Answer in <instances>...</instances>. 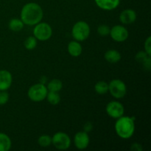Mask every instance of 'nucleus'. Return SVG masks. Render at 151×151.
<instances>
[{"label": "nucleus", "mask_w": 151, "mask_h": 151, "mask_svg": "<svg viewBox=\"0 0 151 151\" xmlns=\"http://www.w3.org/2000/svg\"><path fill=\"white\" fill-rule=\"evenodd\" d=\"M93 128V126H92V124L91 123V122H86V123L84 125V127H83V129H84V131H86V133H88L90 132V131L92 130Z\"/></svg>", "instance_id": "obj_28"}, {"label": "nucleus", "mask_w": 151, "mask_h": 151, "mask_svg": "<svg viewBox=\"0 0 151 151\" xmlns=\"http://www.w3.org/2000/svg\"><path fill=\"white\" fill-rule=\"evenodd\" d=\"M70 137L64 132H57L52 137V144L55 148L60 150H66L71 146Z\"/></svg>", "instance_id": "obj_7"}, {"label": "nucleus", "mask_w": 151, "mask_h": 151, "mask_svg": "<svg viewBox=\"0 0 151 151\" xmlns=\"http://www.w3.org/2000/svg\"><path fill=\"white\" fill-rule=\"evenodd\" d=\"M90 35V27L84 21H79L74 24L72 29V35L75 41H83Z\"/></svg>", "instance_id": "obj_3"}, {"label": "nucleus", "mask_w": 151, "mask_h": 151, "mask_svg": "<svg viewBox=\"0 0 151 151\" xmlns=\"http://www.w3.org/2000/svg\"><path fill=\"white\" fill-rule=\"evenodd\" d=\"M46 98L47 101L52 106H56L60 102V94H58V92H55V91H48Z\"/></svg>", "instance_id": "obj_20"}, {"label": "nucleus", "mask_w": 151, "mask_h": 151, "mask_svg": "<svg viewBox=\"0 0 151 151\" xmlns=\"http://www.w3.org/2000/svg\"><path fill=\"white\" fill-rule=\"evenodd\" d=\"M131 150L134 151H142V147L139 143H134L131 145Z\"/></svg>", "instance_id": "obj_27"}, {"label": "nucleus", "mask_w": 151, "mask_h": 151, "mask_svg": "<svg viewBox=\"0 0 151 151\" xmlns=\"http://www.w3.org/2000/svg\"><path fill=\"white\" fill-rule=\"evenodd\" d=\"M94 90L98 94H105L109 92V83L105 81H99L94 86Z\"/></svg>", "instance_id": "obj_21"}, {"label": "nucleus", "mask_w": 151, "mask_h": 151, "mask_svg": "<svg viewBox=\"0 0 151 151\" xmlns=\"http://www.w3.org/2000/svg\"><path fill=\"white\" fill-rule=\"evenodd\" d=\"M90 138L86 131H79L74 137V144L78 150H84L89 145Z\"/></svg>", "instance_id": "obj_10"}, {"label": "nucleus", "mask_w": 151, "mask_h": 151, "mask_svg": "<svg viewBox=\"0 0 151 151\" xmlns=\"http://www.w3.org/2000/svg\"><path fill=\"white\" fill-rule=\"evenodd\" d=\"M37 44H38V40L34 36H29L26 38L24 45L25 49L27 50H32L36 47Z\"/></svg>", "instance_id": "obj_22"}, {"label": "nucleus", "mask_w": 151, "mask_h": 151, "mask_svg": "<svg viewBox=\"0 0 151 151\" xmlns=\"http://www.w3.org/2000/svg\"><path fill=\"white\" fill-rule=\"evenodd\" d=\"M119 21L124 24H131L137 20V13L132 9H125L119 15Z\"/></svg>", "instance_id": "obj_12"}, {"label": "nucleus", "mask_w": 151, "mask_h": 151, "mask_svg": "<svg viewBox=\"0 0 151 151\" xmlns=\"http://www.w3.org/2000/svg\"><path fill=\"white\" fill-rule=\"evenodd\" d=\"M112 39L116 42H123L128 39L129 33L126 28L122 25H115L111 28L110 33Z\"/></svg>", "instance_id": "obj_9"}, {"label": "nucleus", "mask_w": 151, "mask_h": 151, "mask_svg": "<svg viewBox=\"0 0 151 151\" xmlns=\"http://www.w3.org/2000/svg\"><path fill=\"white\" fill-rule=\"evenodd\" d=\"M109 92L116 99H122L126 95L127 86L119 79H114L109 83Z\"/></svg>", "instance_id": "obj_6"}, {"label": "nucleus", "mask_w": 151, "mask_h": 151, "mask_svg": "<svg viewBox=\"0 0 151 151\" xmlns=\"http://www.w3.org/2000/svg\"><path fill=\"white\" fill-rule=\"evenodd\" d=\"M47 88L48 91L59 92L63 88V83L59 79H52L48 83Z\"/></svg>", "instance_id": "obj_18"}, {"label": "nucleus", "mask_w": 151, "mask_h": 151, "mask_svg": "<svg viewBox=\"0 0 151 151\" xmlns=\"http://www.w3.org/2000/svg\"><path fill=\"white\" fill-rule=\"evenodd\" d=\"M8 92L7 91H0V106H4L9 101Z\"/></svg>", "instance_id": "obj_25"}, {"label": "nucleus", "mask_w": 151, "mask_h": 151, "mask_svg": "<svg viewBox=\"0 0 151 151\" xmlns=\"http://www.w3.org/2000/svg\"><path fill=\"white\" fill-rule=\"evenodd\" d=\"M24 24L19 19H12L8 24L10 29L14 31V32H19V31L22 30L24 28Z\"/></svg>", "instance_id": "obj_19"}, {"label": "nucleus", "mask_w": 151, "mask_h": 151, "mask_svg": "<svg viewBox=\"0 0 151 151\" xmlns=\"http://www.w3.org/2000/svg\"><path fill=\"white\" fill-rule=\"evenodd\" d=\"M12 142L10 137L4 133H0V151H8L11 148Z\"/></svg>", "instance_id": "obj_17"}, {"label": "nucleus", "mask_w": 151, "mask_h": 151, "mask_svg": "<svg viewBox=\"0 0 151 151\" xmlns=\"http://www.w3.org/2000/svg\"><path fill=\"white\" fill-rule=\"evenodd\" d=\"M136 60L139 63H141L142 64L143 67L147 70H150L151 66V59L150 55H147L145 52H139L135 57Z\"/></svg>", "instance_id": "obj_14"}, {"label": "nucleus", "mask_w": 151, "mask_h": 151, "mask_svg": "<svg viewBox=\"0 0 151 151\" xmlns=\"http://www.w3.org/2000/svg\"><path fill=\"white\" fill-rule=\"evenodd\" d=\"M44 16L42 8L38 4L29 2L24 5L21 10V20L24 24L33 26L41 22Z\"/></svg>", "instance_id": "obj_1"}, {"label": "nucleus", "mask_w": 151, "mask_h": 151, "mask_svg": "<svg viewBox=\"0 0 151 151\" xmlns=\"http://www.w3.org/2000/svg\"><path fill=\"white\" fill-rule=\"evenodd\" d=\"M145 52L149 55H151V37L148 36L145 42Z\"/></svg>", "instance_id": "obj_26"}, {"label": "nucleus", "mask_w": 151, "mask_h": 151, "mask_svg": "<svg viewBox=\"0 0 151 151\" xmlns=\"http://www.w3.org/2000/svg\"><path fill=\"white\" fill-rule=\"evenodd\" d=\"M13 82L11 73L7 70H0V91H7Z\"/></svg>", "instance_id": "obj_11"}, {"label": "nucleus", "mask_w": 151, "mask_h": 151, "mask_svg": "<svg viewBox=\"0 0 151 151\" xmlns=\"http://www.w3.org/2000/svg\"><path fill=\"white\" fill-rule=\"evenodd\" d=\"M68 52L72 57H78L81 55L83 51L82 46L78 41H72L69 43L67 47Z\"/></svg>", "instance_id": "obj_15"}, {"label": "nucleus", "mask_w": 151, "mask_h": 151, "mask_svg": "<svg viewBox=\"0 0 151 151\" xmlns=\"http://www.w3.org/2000/svg\"><path fill=\"white\" fill-rule=\"evenodd\" d=\"M52 35V29L49 24L39 22L35 25L33 29V36L38 41H45L50 39Z\"/></svg>", "instance_id": "obj_5"}, {"label": "nucleus", "mask_w": 151, "mask_h": 151, "mask_svg": "<svg viewBox=\"0 0 151 151\" xmlns=\"http://www.w3.org/2000/svg\"><path fill=\"white\" fill-rule=\"evenodd\" d=\"M38 143L41 147H47L51 145L52 137L49 135H42L38 139Z\"/></svg>", "instance_id": "obj_23"}, {"label": "nucleus", "mask_w": 151, "mask_h": 151, "mask_svg": "<svg viewBox=\"0 0 151 151\" xmlns=\"http://www.w3.org/2000/svg\"><path fill=\"white\" fill-rule=\"evenodd\" d=\"M104 58L109 63H116L121 60L122 56H121L120 52L117 50H109L105 53Z\"/></svg>", "instance_id": "obj_16"}, {"label": "nucleus", "mask_w": 151, "mask_h": 151, "mask_svg": "<svg viewBox=\"0 0 151 151\" xmlns=\"http://www.w3.org/2000/svg\"><path fill=\"white\" fill-rule=\"evenodd\" d=\"M96 4L104 10H113L119 6L120 0H94Z\"/></svg>", "instance_id": "obj_13"}, {"label": "nucleus", "mask_w": 151, "mask_h": 151, "mask_svg": "<svg viewBox=\"0 0 151 151\" xmlns=\"http://www.w3.org/2000/svg\"><path fill=\"white\" fill-rule=\"evenodd\" d=\"M114 128L116 134L123 139H128L133 137L135 132V122L133 116H122L116 119Z\"/></svg>", "instance_id": "obj_2"}, {"label": "nucleus", "mask_w": 151, "mask_h": 151, "mask_svg": "<svg viewBox=\"0 0 151 151\" xmlns=\"http://www.w3.org/2000/svg\"><path fill=\"white\" fill-rule=\"evenodd\" d=\"M48 89L44 84L38 83L32 85L29 87L27 91V96L29 100L33 102H41L45 100Z\"/></svg>", "instance_id": "obj_4"}, {"label": "nucleus", "mask_w": 151, "mask_h": 151, "mask_svg": "<svg viewBox=\"0 0 151 151\" xmlns=\"http://www.w3.org/2000/svg\"><path fill=\"white\" fill-rule=\"evenodd\" d=\"M111 28L106 24H101L97 27V32L101 36H107L110 33Z\"/></svg>", "instance_id": "obj_24"}, {"label": "nucleus", "mask_w": 151, "mask_h": 151, "mask_svg": "<svg viewBox=\"0 0 151 151\" xmlns=\"http://www.w3.org/2000/svg\"><path fill=\"white\" fill-rule=\"evenodd\" d=\"M106 113L113 119H118L123 116L125 109L123 105L118 101H111L106 106Z\"/></svg>", "instance_id": "obj_8"}]
</instances>
